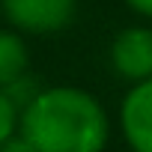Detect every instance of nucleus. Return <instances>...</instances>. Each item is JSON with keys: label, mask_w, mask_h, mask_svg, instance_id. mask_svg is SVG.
I'll return each mask as SVG.
<instances>
[{"label": "nucleus", "mask_w": 152, "mask_h": 152, "mask_svg": "<svg viewBox=\"0 0 152 152\" xmlns=\"http://www.w3.org/2000/svg\"><path fill=\"white\" fill-rule=\"evenodd\" d=\"M30 69V48L21 33L0 30V90H12L27 78Z\"/></svg>", "instance_id": "39448f33"}, {"label": "nucleus", "mask_w": 152, "mask_h": 152, "mask_svg": "<svg viewBox=\"0 0 152 152\" xmlns=\"http://www.w3.org/2000/svg\"><path fill=\"white\" fill-rule=\"evenodd\" d=\"M125 6L143 18H152V0H125Z\"/></svg>", "instance_id": "6e6552de"}, {"label": "nucleus", "mask_w": 152, "mask_h": 152, "mask_svg": "<svg viewBox=\"0 0 152 152\" xmlns=\"http://www.w3.org/2000/svg\"><path fill=\"white\" fill-rule=\"evenodd\" d=\"M18 119H21V107H18V102H15L6 90H0V146H3L6 140L15 137Z\"/></svg>", "instance_id": "423d86ee"}, {"label": "nucleus", "mask_w": 152, "mask_h": 152, "mask_svg": "<svg viewBox=\"0 0 152 152\" xmlns=\"http://www.w3.org/2000/svg\"><path fill=\"white\" fill-rule=\"evenodd\" d=\"M0 12L15 33L51 36L78 15V0H0Z\"/></svg>", "instance_id": "f03ea898"}, {"label": "nucleus", "mask_w": 152, "mask_h": 152, "mask_svg": "<svg viewBox=\"0 0 152 152\" xmlns=\"http://www.w3.org/2000/svg\"><path fill=\"white\" fill-rule=\"evenodd\" d=\"M21 137L36 152H102L107 146V113L81 87L39 90L18 119Z\"/></svg>", "instance_id": "f257e3e1"}, {"label": "nucleus", "mask_w": 152, "mask_h": 152, "mask_svg": "<svg viewBox=\"0 0 152 152\" xmlns=\"http://www.w3.org/2000/svg\"><path fill=\"white\" fill-rule=\"evenodd\" d=\"M119 125L131 152H152V78L134 84L119 107Z\"/></svg>", "instance_id": "20e7f679"}, {"label": "nucleus", "mask_w": 152, "mask_h": 152, "mask_svg": "<svg viewBox=\"0 0 152 152\" xmlns=\"http://www.w3.org/2000/svg\"><path fill=\"white\" fill-rule=\"evenodd\" d=\"M110 66L122 81L131 84L152 78V27H122L110 42Z\"/></svg>", "instance_id": "7ed1b4c3"}, {"label": "nucleus", "mask_w": 152, "mask_h": 152, "mask_svg": "<svg viewBox=\"0 0 152 152\" xmlns=\"http://www.w3.org/2000/svg\"><path fill=\"white\" fill-rule=\"evenodd\" d=\"M0 152H36L24 137H12V140H6L3 146H0Z\"/></svg>", "instance_id": "0eeeda50"}]
</instances>
